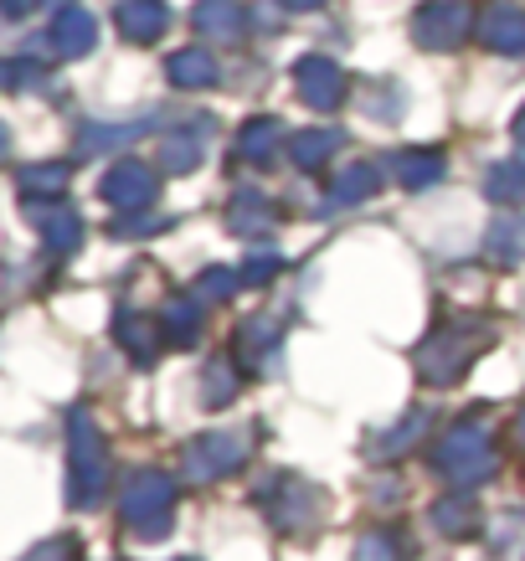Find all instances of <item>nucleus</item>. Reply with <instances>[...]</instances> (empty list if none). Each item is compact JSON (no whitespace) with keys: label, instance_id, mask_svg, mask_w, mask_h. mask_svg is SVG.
I'll use <instances>...</instances> for the list:
<instances>
[{"label":"nucleus","instance_id":"f257e3e1","mask_svg":"<svg viewBox=\"0 0 525 561\" xmlns=\"http://www.w3.org/2000/svg\"><path fill=\"white\" fill-rule=\"evenodd\" d=\"M109 490V443L88 408L68 412V500L78 511L99 505Z\"/></svg>","mask_w":525,"mask_h":561},{"label":"nucleus","instance_id":"f03ea898","mask_svg":"<svg viewBox=\"0 0 525 561\" xmlns=\"http://www.w3.org/2000/svg\"><path fill=\"white\" fill-rule=\"evenodd\" d=\"M170 505H175V479L170 474H160V469H139V474L124 479L119 515L139 541H160V536H166L170 530Z\"/></svg>","mask_w":525,"mask_h":561},{"label":"nucleus","instance_id":"7ed1b4c3","mask_svg":"<svg viewBox=\"0 0 525 561\" xmlns=\"http://www.w3.org/2000/svg\"><path fill=\"white\" fill-rule=\"evenodd\" d=\"M484 341H490L484 324H448V330H438L433 341H423V351H418V371H423V381L443 387V381H454V376L479 356V345Z\"/></svg>","mask_w":525,"mask_h":561},{"label":"nucleus","instance_id":"20e7f679","mask_svg":"<svg viewBox=\"0 0 525 561\" xmlns=\"http://www.w3.org/2000/svg\"><path fill=\"white\" fill-rule=\"evenodd\" d=\"M438 469L454 479L458 490H469L479 479L494 474V448H490V433L475 423L464 427H448V438L438 443Z\"/></svg>","mask_w":525,"mask_h":561},{"label":"nucleus","instance_id":"39448f33","mask_svg":"<svg viewBox=\"0 0 525 561\" xmlns=\"http://www.w3.org/2000/svg\"><path fill=\"white\" fill-rule=\"evenodd\" d=\"M253 438L248 433H202V438L186 448V474L191 479H221L232 474L242 459H248Z\"/></svg>","mask_w":525,"mask_h":561},{"label":"nucleus","instance_id":"423d86ee","mask_svg":"<svg viewBox=\"0 0 525 561\" xmlns=\"http://www.w3.org/2000/svg\"><path fill=\"white\" fill-rule=\"evenodd\" d=\"M412 36L433 51L458 47L469 36V5H458V0H423L412 11Z\"/></svg>","mask_w":525,"mask_h":561},{"label":"nucleus","instance_id":"0eeeda50","mask_svg":"<svg viewBox=\"0 0 525 561\" xmlns=\"http://www.w3.org/2000/svg\"><path fill=\"white\" fill-rule=\"evenodd\" d=\"M294 88H299V99L309 103V108H340L345 103V88H351V78H345V68L340 62H330V57H299V68H294Z\"/></svg>","mask_w":525,"mask_h":561},{"label":"nucleus","instance_id":"6e6552de","mask_svg":"<svg viewBox=\"0 0 525 561\" xmlns=\"http://www.w3.org/2000/svg\"><path fill=\"white\" fill-rule=\"evenodd\" d=\"M103 202L119 206V211H139V206L155 202V171L139 165V160H119L114 171L103 175Z\"/></svg>","mask_w":525,"mask_h":561},{"label":"nucleus","instance_id":"1a4fd4ad","mask_svg":"<svg viewBox=\"0 0 525 561\" xmlns=\"http://www.w3.org/2000/svg\"><path fill=\"white\" fill-rule=\"evenodd\" d=\"M114 21H119V32L129 36V42L150 47V42H160V36H166V26H170V5H166V0H119Z\"/></svg>","mask_w":525,"mask_h":561},{"label":"nucleus","instance_id":"9d476101","mask_svg":"<svg viewBox=\"0 0 525 561\" xmlns=\"http://www.w3.org/2000/svg\"><path fill=\"white\" fill-rule=\"evenodd\" d=\"M36 221V232H42V242H47L52 253H78V242H83V217L72 211V206H26Z\"/></svg>","mask_w":525,"mask_h":561},{"label":"nucleus","instance_id":"9b49d317","mask_svg":"<svg viewBox=\"0 0 525 561\" xmlns=\"http://www.w3.org/2000/svg\"><path fill=\"white\" fill-rule=\"evenodd\" d=\"M47 36H52V51H57V57H83V51H93V42H99V21L88 16L83 5H62Z\"/></svg>","mask_w":525,"mask_h":561},{"label":"nucleus","instance_id":"f8f14e48","mask_svg":"<svg viewBox=\"0 0 525 561\" xmlns=\"http://www.w3.org/2000/svg\"><path fill=\"white\" fill-rule=\"evenodd\" d=\"M479 42L490 51H525V11H515V5H490L484 16H479Z\"/></svg>","mask_w":525,"mask_h":561},{"label":"nucleus","instance_id":"ddd939ff","mask_svg":"<svg viewBox=\"0 0 525 561\" xmlns=\"http://www.w3.org/2000/svg\"><path fill=\"white\" fill-rule=\"evenodd\" d=\"M191 21H196V32L212 36V42H238L242 36V5L238 0H196Z\"/></svg>","mask_w":525,"mask_h":561},{"label":"nucleus","instance_id":"4468645a","mask_svg":"<svg viewBox=\"0 0 525 561\" xmlns=\"http://www.w3.org/2000/svg\"><path fill=\"white\" fill-rule=\"evenodd\" d=\"M166 78L175 88H212L221 78V68H217V57L212 51H202V47H181L175 57L166 62Z\"/></svg>","mask_w":525,"mask_h":561},{"label":"nucleus","instance_id":"2eb2a0df","mask_svg":"<svg viewBox=\"0 0 525 561\" xmlns=\"http://www.w3.org/2000/svg\"><path fill=\"white\" fill-rule=\"evenodd\" d=\"M484 257H490L494 268H515V263H525V221L521 217L490 221V232H484Z\"/></svg>","mask_w":525,"mask_h":561},{"label":"nucleus","instance_id":"dca6fc26","mask_svg":"<svg viewBox=\"0 0 525 561\" xmlns=\"http://www.w3.org/2000/svg\"><path fill=\"white\" fill-rule=\"evenodd\" d=\"M114 335H119L124 351H135L139 360H150L155 351H160V341H166L160 320H145V314H135V309H124L119 320H114Z\"/></svg>","mask_w":525,"mask_h":561},{"label":"nucleus","instance_id":"f3484780","mask_svg":"<svg viewBox=\"0 0 525 561\" xmlns=\"http://www.w3.org/2000/svg\"><path fill=\"white\" fill-rule=\"evenodd\" d=\"M227 221H232V232H269L273 221H278V206L263 196V191H242L238 202H232V211H227Z\"/></svg>","mask_w":525,"mask_h":561},{"label":"nucleus","instance_id":"a211bd4d","mask_svg":"<svg viewBox=\"0 0 525 561\" xmlns=\"http://www.w3.org/2000/svg\"><path fill=\"white\" fill-rule=\"evenodd\" d=\"M397 181L407 191H427L443 181V154L438 150H407L397 154Z\"/></svg>","mask_w":525,"mask_h":561},{"label":"nucleus","instance_id":"6ab92c4d","mask_svg":"<svg viewBox=\"0 0 525 561\" xmlns=\"http://www.w3.org/2000/svg\"><path fill=\"white\" fill-rule=\"evenodd\" d=\"M202 314L206 305L191 294V299H170L166 309H160V330H166V341H196V330H202Z\"/></svg>","mask_w":525,"mask_h":561},{"label":"nucleus","instance_id":"aec40b11","mask_svg":"<svg viewBox=\"0 0 525 561\" xmlns=\"http://www.w3.org/2000/svg\"><path fill=\"white\" fill-rule=\"evenodd\" d=\"M68 175H72L68 160H42V165H26V171L16 175V186L26 191V202H36V196H62Z\"/></svg>","mask_w":525,"mask_h":561},{"label":"nucleus","instance_id":"412c9836","mask_svg":"<svg viewBox=\"0 0 525 561\" xmlns=\"http://www.w3.org/2000/svg\"><path fill=\"white\" fill-rule=\"evenodd\" d=\"M340 135H330V129H305V135H294V145H288V160L299 165V171H320L324 160L335 154Z\"/></svg>","mask_w":525,"mask_h":561},{"label":"nucleus","instance_id":"4be33fe9","mask_svg":"<svg viewBox=\"0 0 525 561\" xmlns=\"http://www.w3.org/2000/svg\"><path fill=\"white\" fill-rule=\"evenodd\" d=\"M273 145H284V124L273 119V114H263V119H248L238 135V150L248 154V160H273Z\"/></svg>","mask_w":525,"mask_h":561},{"label":"nucleus","instance_id":"5701e85b","mask_svg":"<svg viewBox=\"0 0 525 561\" xmlns=\"http://www.w3.org/2000/svg\"><path fill=\"white\" fill-rule=\"evenodd\" d=\"M196 165H202V139H191V135L160 139V171L166 175H186Z\"/></svg>","mask_w":525,"mask_h":561},{"label":"nucleus","instance_id":"b1692460","mask_svg":"<svg viewBox=\"0 0 525 561\" xmlns=\"http://www.w3.org/2000/svg\"><path fill=\"white\" fill-rule=\"evenodd\" d=\"M484 196L494 202H525V160H505L484 175Z\"/></svg>","mask_w":525,"mask_h":561},{"label":"nucleus","instance_id":"393cba45","mask_svg":"<svg viewBox=\"0 0 525 561\" xmlns=\"http://www.w3.org/2000/svg\"><path fill=\"white\" fill-rule=\"evenodd\" d=\"M381 186V175H376V165H366V160H356L351 171L335 181V202H361V196H372V191Z\"/></svg>","mask_w":525,"mask_h":561},{"label":"nucleus","instance_id":"a878e982","mask_svg":"<svg viewBox=\"0 0 525 561\" xmlns=\"http://www.w3.org/2000/svg\"><path fill=\"white\" fill-rule=\"evenodd\" d=\"M438 526L448 530V536H475V530H479L475 505H469V500H443V505H438Z\"/></svg>","mask_w":525,"mask_h":561},{"label":"nucleus","instance_id":"bb28decb","mask_svg":"<svg viewBox=\"0 0 525 561\" xmlns=\"http://www.w3.org/2000/svg\"><path fill=\"white\" fill-rule=\"evenodd\" d=\"M232 391H238V376L227 371V366H212V371H206V402H212V408L232 402Z\"/></svg>","mask_w":525,"mask_h":561},{"label":"nucleus","instance_id":"cd10ccee","mask_svg":"<svg viewBox=\"0 0 525 561\" xmlns=\"http://www.w3.org/2000/svg\"><path fill=\"white\" fill-rule=\"evenodd\" d=\"M232 289H238V278H232V273H221V268H212L206 278H196V299H202V305H212V299H227Z\"/></svg>","mask_w":525,"mask_h":561},{"label":"nucleus","instance_id":"c85d7f7f","mask_svg":"<svg viewBox=\"0 0 525 561\" xmlns=\"http://www.w3.org/2000/svg\"><path fill=\"white\" fill-rule=\"evenodd\" d=\"M361 561H397V541H391L387 530H372L361 541Z\"/></svg>","mask_w":525,"mask_h":561},{"label":"nucleus","instance_id":"c756f323","mask_svg":"<svg viewBox=\"0 0 525 561\" xmlns=\"http://www.w3.org/2000/svg\"><path fill=\"white\" fill-rule=\"evenodd\" d=\"M68 551H72V541H47V546H36L32 557H21V561H72Z\"/></svg>","mask_w":525,"mask_h":561},{"label":"nucleus","instance_id":"7c9ffc66","mask_svg":"<svg viewBox=\"0 0 525 561\" xmlns=\"http://www.w3.org/2000/svg\"><path fill=\"white\" fill-rule=\"evenodd\" d=\"M273 268H278L273 257H253V263H248L238 278H242V284H263V278H273Z\"/></svg>","mask_w":525,"mask_h":561},{"label":"nucleus","instance_id":"2f4dec72","mask_svg":"<svg viewBox=\"0 0 525 561\" xmlns=\"http://www.w3.org/2000/svg\"><path fill=\"white\" fill-rule=\"evenodd\" d=\"M36 5H42V0H0V11H5V16H32V11H36Z\"/></svg>","mask_w":525,"mask_h":561},{"label":"nucleus","instance_id":"473e14b6","mask_svg":"<svg viewBox=\"0 0 525 561\" xmlns=\"http://www.w3.org/2000/svg\"><path fill=\"white\" fill-rule=\"evenodd\" d=\"M284 11H315V5H324V0H278Z\"/></svg>","mask_w":525,"mask_h":561},{"label":"nucleus","instance_id":"72a5a7b5","mask_svg":"<svg viewBox=\"0 0 525 561\" xmlns=\"http://www.w3.org/2000/svg\"><path fill=\"white\" fill-rule=\"evenodd\" d=\"M515 145H521V150H525V108H521V114H515Z\"/></svg>","mask_w":525,"mask_h":561},{"label":"nucleus","instance_id":"f704fd0d","mask_svg":"<svg viewBox=\"0 0 525 561\" xmlns=\"http://www.w3.org/2000/svg\"><path fill=\"white\" fill-rule=\"evenodd\" d=\"M5 154H11V129L0 124V160H5Z\"/></svg>","mask_w":525,"mask_h":561},{"label":"nucleus","instance_id":"c9c22d12","mask_svg":"<svg viewBox=\"0 0 525 561\" xmlns=\"http://www.w3.org/2000/svg\"><path fill=\"white\" fill-rule=\"evenodd\" d=\"M521 443H525V417H521Z\"/></svg>","mask_w":525,"mask_h":561},{"label":"nucleus","instance_id":"e433bc0d","mask_svg":"<svg viewBox=\"0 0 525 561\" xmlns=\"http://www.w3.org/2000/svg\"><path fill=\"white\" fill-rule=\"evenodd\" d=\"M181 561H196V557H181Z\"/></svg>","mask_w":525,"mask_h":561}]
</instances>
